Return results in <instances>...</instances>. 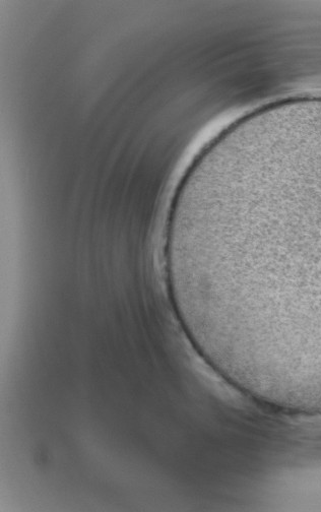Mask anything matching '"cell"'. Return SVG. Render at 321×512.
Returning <instances> with one entry per match:
<instances>
[{"mask_svg": "<svg viewBox=\"0 0 321 512\" xmlns=\"http://www.w3.org/2000/svg\"><path fill=\"white\" fill-rule=\"evenodd\" d=\"M190 275L321 319V136L231 143L200 200Z\"/></svg>", "mask_w": 321, "mask_h": 512, "instance_id": "cell-1", "label": "cell"}, {"mask_svg": "<svg viewBox=\"0 0 321 512\" xmlns=\"http://www.w3.org/2000/svg\"><path fill=\"white\" fill-rule=\"evenodd\" d=\"M310 413H321V412H310Z\"/></svg>", "mask_w": 321, "mask_h": 512, "instance_id": "cell-2", "label": "cell"}]
</instances>
